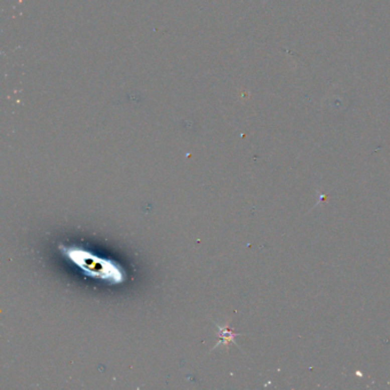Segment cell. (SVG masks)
<instances>
[{"label":"cell","instance_id":"6da1fadb","mask_svg":"<svg viewBox=\"0 0 390 390\" xmlns=\"http://www.w3.org/2000/svg\"><path fill=\"white\" fill-rule=\"evenodd\" d=\"M216 327H217V336H219V342H217L215 344V347L213 349H215L216 347H221V346H228V344L230 342H235V338L236 336H238V334L233 333V332L230 330V328L228 326H222V325H219V324H216Z\"/></svg>","mask_w":390,"mask_h":390}]
</instances>
